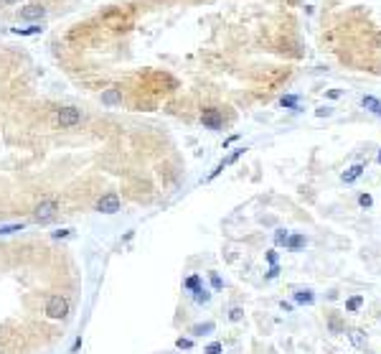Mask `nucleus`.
I'll list each match as a JSON object with an SVG mask.
<instances>
[{"mask_svg":"<svg viewBox=\"0 0 381 354\" xmlns=\"http://www.w3.org/2000/svg\"><path fill=\"white\" fill-rule=\"evenodd\" d=\"M379 163H381V150H379Z\"/></svg>","mask_w":381,"mask_h":354,"instance_id":"f704fd0d","label":"nucleus"},{"mask_svg":"<svg viewBox=\"0 0 381 354\" xmlns=\"http://www.w3.org/2000/svg\"><path fill=\"white\" fill-rule=\"evenodd\" d=\"M102 105H109V107L122 105V92L117 90V87H109V90H104V92H102Z\"/></svg>","mask_w":381,"mask_h":354,"instance_id":"9b49d317","label":"nucleus"},{"mask_svg":"<svg viewBox=\"0 0 381 354\" xmlns=\"http://www.w3.org/2000/svg\"><path fill=\"white\" fill-rule=\"evenodd\" d=\"M82 120H84V112L74 105H61L53 110V125L61 130H71L76 125H82Z\"/></svg>","mask_w":381,"mask_h":354,"instance_id":"f257e3e1","label":"nucleus"},{"mask_svg":"<svg viewBox=\"0 0 381 354\" xmlns=\"http://www.w3.org/2000/svg\"><path fill=\"white\" fill-rule=\"evenodd\" d=\"M242 318H244V311H242V308H231V311H229V321L237 324V321H242Z\"/></svg>","mask_w":381,"mask_h":354,"instance_id":"b1692460","label":"nucleus"},{"mask_svg":"<svg viewBox=\"0 0 381 354\" xmlns=\"http://www.w3.org/2000/svg\"><path fill=\"white\" fill-rule=\"evenodd\" d=\"M69 314H71V301H69V298L61 296V293L49 296V301H46V316L49 318H53V321H64Z\"/></svg>","mask_w":381,"mask_h":354,"instance_id":"7ed1b4c3","label":"nucleus"},{"mask_svg":"<svg viewBox=\"0 0 381 354\" xmlns=\"http://www.w3.org/2000/svg\"><path fill=\"white\" fill-rule=\"evenodd\" d=\"M20 0H0V5H18Z\"/></svg>","mask_w":381,"mask_h":354,"instance_id":"473e14b6","label":"nucleus"},{"mask_svg":"<svg viewBox=\"0 0 381 354\" xmlns=\"http://www.w3.org/2000/svg\"><path fill=\"white\" fill-rule=\"evenodd\" d=\"M59 199L56 196H49V199H41V202L33 206V222L36 224H49L59 217Z\"/></svg>","mask_w":381,"mask_h":354,"instance_id":"f03ea898","label":"nucleus"},{"mask_svg":"<svg viewBox=\"0 0 381 354\" xmlns=\"http://www.w3.org/2000/svg\"><path fill=\"white\" fill-rule=\"evenodd\" d=\"M214 331H216L214 321H204V324H193L188 329V334H190V339H193V336H208V334H214Z\"/></svg>","mask_w":381,"mask_h":354,"instance_id":"1a4fd4ad","label":"nucleus"},{"mask_svg":"<svg viewBox=\"0 0 381 354\" xmlns=\"http://www.w3.org/2000/svg\"><path fill=\"white\" fill-rule=\"evenodd\" d=\"M364 308V296L361 293H356V296H351L348 301H346V311L348 314H356V311H361Z\"/></svg>","mask_w":381,"mask_h":354,"instance_id":"2eb2a0df","label":"nucleus"},{"mask_svg":"<svg viewBox=\"0 0 381 354\" xmlns=\"http://www.w3.org/2000/svg\"><path fill=\"white\" fill-rule=\"evenodd\" d=\"M175 349H193V339H190V336H178L175 339Z\"/></svg>","mask_w":381,"mask_h":354,"instance_id":"4be33fe9","label":"nucleus"},{"mask_svg":"<svg viewBox=\"0 0 381 354\" xmlns=\"http://www.w3.org/2000/svg\"><path fill=\"white\" fill-rule=\"evenodd\" d=\"M315 115H318V117H330V115H333V107H318Z\"/></svg>","mask_w":381,"mask_h":354,"instance_id":"a878e982","label":"nucleus"},{"mask_svg":"<svg viewBox=\"0 0 381 354\" xmlns=\"http://www.w3.org/2000/svg\"><path fill=\"white\" fill-rule=\"evenodd\" d=\"M287 237H290V229H285V227L275 229V235H272V240H275V245H277V247H282L285 242H287Z\"/></svg>","mask_w":381,"mask_h":354,"instance_id":"a211bd4d","label":"nucleus"},{"mask_svg":"<svg viewBox=\"0 0 381 354\" xmlns=\"http://www.w3.org/2000/svg\"><path fill=\"white\" fill-rule=\"evenodd\" d=\"M69 235H71V229H59V232H53L51 237L53 240H61V237H69Z\"/></svg>","mask_w":381,"mask_h":354,"instance_id":"c85d7f7f","label":"nucleus"},{"mask_svg":"<svg viewBox=\"0 0 381 354\" xmlns=\"http://www.w3.org/2000/svg\"><path fill=\"white\" fill-rule=\"evenodd\" d=\"M41 31H43L41 23H31L28 28H13V33H20V36H38Z\"/></svg>","mask_w":381,"mask_h":354,"instance_id":"f3484780","label":"nucleus"},{"mask_svg":"<svg viewBox=\"0 0 381 354\" xmlns=\"http://www.w3.org/2000/svg\"><path fill=\"white\" fill-rule=\"evenodd\" d=\"M267 262H270V265H277V252H275V250L267 252Z\"/></svg>","mask_w":381,"mask_h":354,"instance_id":"7c9ffc66","label":"nucleus"},{"mask_svg":"<svg viewBox=\"0 0 381 354\" xmlns=\"http://www.w3.org/2000/svg\"><path fill=\"white\" fill-rule=\"evenodd\" d=\"M361 105H364V110H368L371 115H379V117H381V99H376L374 94H364V97H361Z\"/></svg>","mask_w":381,"mask_h":354,"instance_id":"f8f14e48","label":"nucleus"},{"mask_svg":"<svg viewBox=\"0 0 381 354\" xmlns=\"http://www.w3.org/2000/svg\"><path fill=\"white\" fill-rule=\"evenodd\" d=\"M364 171H366V166H364V163H353L348 171H343L341 181H343V184H353L356 179H361V176H364Z\"/></svg>","mask_w":381,"mask_h":354,"instance_id":"9d476101","label":"nucleus"},{"mask_svg":"<svg viewBox=\"0 0 381 354\" xmlns=\"http://www.w3.org/2000/svg\"><path fill=\"white\" fill-rule=\"evenodd\" d=\"M293 301L297 306H312L315 303V291H310V288H297L293 293Z\"/></svg>","mask_w":381,"mask_h":354,"instance_id":"6e6552de","label":"nucleus"},{"mask_svg":"<svg viewBox=\"0 0 381 354\" xmlns=\"http://www.w3.org/2000/svg\"><path fill=\"white\" fill-rule=\"evenodd\" d=\"M201 285H204V278H201L198 273H193V275H188V278L183 280V291L186 293H193L196 288H201Z\"/></svg>","mask_w":381,"mask_h":354,"instance_id":"4468645a","label":"nucleus"},{"mask_svg":"<svg viewBox=\"0 0 381 354\" xmlns=\"http://www.w3.org/2000/svg\"><path fill=\"white\" fill-rule=\"evenodd\" d=\"M94 209H97L99 214H117L120 209H122V199L115 191H107V194H102V196L97 199Z\"/></svg>","mask_w":381,"mask_h":354,"instance_id":"20e7f679","label":"nucleus"},{"mask_svg":"<svg viewBox=\"0 0 381 354\" xmlns=\"http://www.w3.org/2000/svg\"><path fill=\"white\" fill-rule=\"evenodd\" d=\"M358 204H361V206H366V209H368V206L374 204V199H371V194H361V196H358Z\"/></svg>","mask_w":381,"mask_h":354,"instance_id":"393cba45","label":"nucleus"},{"mask_svg":"<svg viewBox=\"0 0 381 354\" xmlns=\"http://www.w3.org/2000/svg\"><path fill=\"white\" fill-rule=\"evenodd\" d=\"M208 283H211V288H214L216 293L224 291V278H221L219 273H208Z\"/></svg>","mask_w":381,"mask_h":354,"instance_id":"aec40b11","label":"nucleus"},{"mask_svg":"<svg viewBox=\"0 0 381 354\" xmlns=\"http://www.w3.org/2000/svg\"><path fill=\"white\" fill-rule=\"evenodd\" d=\"M190 296V301H193L196 306H206L211 301V291L206 288V285H201V288H196L193 293H188Z\"/></svg>","mask_w":381,"mask_h":354,"instance_id":"ddd939ff","label":"nucleus"},{"mask_svg":"<svg viewBox=\"0 0 381 354\" xmlns=\"http://www.w3.org/2000/svg\"><path fill=\"white\" fill-rule=\"evenodd\" d=\"M328 97H330V99H338V97H341V90H330Z\"/></svg>","mask_w":381,"mask_h":354,"instance_id":"2f4dec72","label":"nucleus"},{"mask_svg":"<svg viewBox=\"0 0 381 354\" xmlns=\"http://www.w3.org/2000/svg\"><path fill=\"white\" fill-rule=\"evenodd\" d=\"M279 308H282L285 314H293V308H295V306L290 303V301H282V303H279Z\"/></svg>","mask_w":381,"mask_h":354,"instance_id":"c756f323","label":"nucleus"},{"mask_svg":"<svg viewBox=\"0 0 381 354\" xmlns=\"http://www.w3.org/2000/svg\"><path fill=\"white\" fill-rule=\"evenodd\" d=\"M297 102H300V97H297V94H287V97L279 99V105H282L285 110H297Z\"/></svg>","mask_w":381,"mask_h":354,"instance_id":"6ab92c4d","label":"nucleus"},{"mask_svg":"<svg viewBox=\"0 0 381 354\" xmlns=\"http://www.w3.org/2000/svg\"><path fill=\"white\" fill-rule=\"evenodd\" d=\"M279 275V265H270V270H267V280H272Z\"/></svg>","mask_w":381,"mask_h":354,"instance_id":"bb28decb","label":"nucleus"},{"mask_svg":"<svg viewBox=\"0 0 381 354\" xmlns=\"http://www.w3.org/2000/svg\"><path fill=\"white\" fill-rule=\"evenodd\" d=\"M201 123H204V128H208V130H221V128H224V115H221V110H216V107L201 110Z\"/></svg>","mask_w":381,"mask_h":354,"instance_id":"39448f33","label":"nucleus"},{"mask_svg":"<svg viewBox=\"0 0 381 354\" xmlns=\"http://www.w3.org/2000/svg\"><path fill=\"white\" fill-rule=\"evenodd\" d=\"M79 347H82V336H76V341H74V347H71V352H76V349H79Z\"/></svg>","mask_w":381,"mask_h":354,"instance_id":"72a5a7b5","label":"nucleus"},{"mask_svg":"<svg viewBox=\"0 0 381 354\" xmlns=\"http://www.w3.org/2000/svg\"><path fill=\"white\" fill-rule=\"evenodd\" d=\"M330 331H333V334H341V331H343V329H341V321H338V318H330Z\"/></svg>","mask_w":381,"mask_h":354,"instance_id":"cd10ccee","label":"nucleus"},{"mask_svg":"<svg viewBox=\"0 0 381 354\" xmlns=\"http://www.w3.org/2000/svg\"><path fill=\"white\" fill-rule=\"evenodd\" d=\"M305 245H308V237L302 235V232H295V235L290 232V237H287V242H285V247H287L290 252H300Z\"/></svg>","mask_w":381,"mask_h":354,"instance_id":"0eeeda50","label":"nucleus"},{"mask_svg":"<svg viewBox=\"0 0 381 354\" xmlns=\"http://www.w3.org/2000/svg\"><path fill=\"white\" fill-rule=\"evenodd\" d=\"M348 339H351V344L358 347V349L366 347V334H364L361 329H351V331H348Z\"/></svg>","mask_w":381,"mask_h":354,"instance_id":"dca6fc26","label":"nucleus"},{"mask_svg":"<svg viewBox=\"0 0 381 354\" xmlns=\"http://www.w3.org/2000/svg\"><path fill=\"white\" fill-rule=\"evenodd\" d=\"M46 5H41V3H33V5H26V8H20L18 10V20H33V23H38V20L46 18Z\"/></svg>","mask_w":381,"mask_h":354,"instance_id":"423d86ee","label":"nucleus"},{"mask_svg":"<svg viewBox=\"0 0 381 354\" xmlns=\"http://www.w3.org/2000/svg\"><path fill=\"white\" fill-rule=\"evenodd\" d=\"M204 354H224V344L221 341H211V344L204 349Z\"/></svg>","mask_w":381,"mask_h":354,"instance_id":"5701e85b","label":"nucleus"},{"mask_svg":"<svg viewBox=\"0 0 381 354\" xmlns=\"http://www.w3.org/2000/svg\"><path fill=\"white\" fill-rule=\"evenodd\" d=\"M26 229V222H16V224H3L0 227V235H13V232Z\"/></svg>","mask_w":381,"mask_h":354,"instance_id":"412c9836","label":"nucleus"}]
</instances>
